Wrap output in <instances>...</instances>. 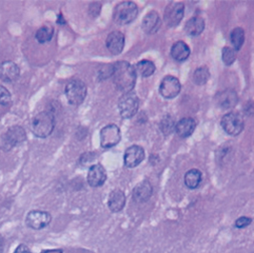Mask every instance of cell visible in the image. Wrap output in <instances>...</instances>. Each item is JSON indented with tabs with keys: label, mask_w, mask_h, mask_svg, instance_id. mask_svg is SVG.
Here are the masks:
<instances>
[{
	"label": "cell",
	"mask_w": 254,
	"mask_h": 253,
	"mask_svg": "<svg viewBox=\"0 0 254 253\" xmlns=\"http://www.w3.org/2000/svg\"><path fill=\"white\" fill-rule=\"evenodd\" d=\"M116 87L124 94L132 92L136 84L137 74L134 67L127 61H119L114 65L113 75Z\"/></svg>",
	"instance_id": "obj_1"
},
{
	"label": "cell",
	"mask_w": 254,
	"mask_h": 253,
	"mask_svg": "<svg viewBox=\"0 0 254 253\" xmlns=\"http://www.w3.org/2000/svg\"><path fill=\"white\" fill-rule=\"evenodd\" d=\"M55 128V117L49 111H43L37 114L30 125L31 132L37 138L49 137Z\"/></svg>",
	"instance_id": "obj_2"
},
{
	"label": "cell",
	"mask_w": 254,
	"mask_h": 253,
	"mask_svg": "<svg viewBox=\"0 0 254 253\" xmlns=\"http://www.w3.org/2000/svg\"><path fill=\"white\" fill-rule=\"evenodd\" d=\"M138 13L139 9L135 2L124 1L116 6L114 11V20L117 24L127 25L137 18Z\"/></svg>",
	"instance_id": "obj_3"
},
{
	"label": "cell",
	"mask_w": 254,
	"mask_h": 253,
	"mask_svg": "<svg viewBox=\"0 0 254 253\" xmlns=\"http://www.w3.org/2000/svg\"><path fill=\"white\" fill-rule=\"evenodd\" d=\"M65 95L71 105L78 106L84 102L87 96V87L83 81L74 79L66 85Z\"/></svg>",
	"instance_id": "obj_4"
},
{
	"label": "cell",
	"mask_w": 254,
	"mask_h": 253,
	"mask_svg": "<svg viewBox=\"0 0 254 253\" xmlns=\"http://www.w3.org/2000/svg\"><path fill=\"white\" fill-rule=\"evenodd\" d=\"M140 100L136 93L129 92L125 93L119 100L120 114L125 119H130L134 117L139 110Z\"/></svg>",
	"instance_id": "obj_5"
},
{
	"label": "cell",
	"mask_w": 254,
	"mask_h": 253,
	"mask_svg": "<svg viewBox=\"0 0 254 253\" xmlns=\"http://www.w3.org/2000/svg\"><path fill=\"white\" fill-rule=\"evenodd\" d=\"M26 140V133L20 126H13L1 137V148L4 151H10L12 148L20 145Z\"/></svg>",
	"instance_id": "obj_6"
},
{
	"label": "cell",
	"mask_w": 254,
	"mask_h": 253,
	"mask_svg": "<svg viewBox=\"0 0 254 253\" xmlns=\"http://www.w3.org/2000/svg\"><path fill=\"white\" fill-rule=\"evenodd\" d=\"M221 126L226 134L237 136L244 129V121L240 114L231 112L222 117Z\"/></svg>",
	"instance_id": "obj_7"
},
{
	"label": "cell",
	"mask_w": 254,
	"mask_h": 253,
	"mask_svg": "<svg viewBox=\"0 0 254 253\" xmlns=\"http://www.w3.org/2000/svg\"><path fill=\"white\" fill-rule=\"evenodd\" d=\"M101 146L104 149H110L119 144L121 140V132L119 126L114 124H110L101 130L100 132Z\"/></svg>",
	"instance_id": "obj_8"
},
{
	"label": "cell",
	"mask_w": 254,
	"mask_h": 253,
	"mask_svg": "<svg viewBox=\"0 0 254 253\" xmlns=\"http://www.w3.org/2000/svg\"><path fill=\"white\" fill-rule=\"evenodd\" d=\"M51 214L43 210H31L25 219L26 225L32 229L40 230L48 226L51 222Z\"/></svg>",
	"instance_id": "obj_9"
},
{
	"label": "cell",
	"mask_w": 254,
	"mask_h": 253,
	"mask_svg": "<svg viewBox=\"0 0 254 253\" xmlns=\"http://www.w3.org/2000/svg\"><path fill=\"white\" fill-rule=\"evenodd\" d=\"M185 14V5L181 2H172L170 3L165 11V21L168 26L175 27L177 26Z\"/></svg>",
	"instance_id": "obj_10"
},
{
	"label": "cell",
	"mask_w": 254,
	"mask_h": 253,
	"mask_svg": "<svg viewBox=\"0 0 254 253\" xmlns=\"http://www.w3.org/2000/svg\"><path fill=\"white\" fill-rule=\"evenodd\" d=\"M182 86L178 78L167 76L163 79L160 85V94L166 99H174L181 92Z\"/></svg>",
	"instance_id": "obj_11"
},
{
	"label": "cell",
	"mask_w": 254,
	"mask_h": 253,
	"mask_svg": "<svg viewBox=\"0 0 254 253\" xmlns=\"http://www.w3.org/2000/svg\"><path fill=\"white\" fill-rule=\"evenodd\" d=\"M145 159V151L142 147L134 145L126 150L124 163L127 168H136Z\"/></svg>",
	"instance_id": "obj_12"
},
{
	"label": "cell",
	"mask_w": 254,
	"mask_h": 253,
	"mask_svg": "<svg viewBox=\"0 0 254 253\" xmlns=\"http://www.w3.org/2000/svg\"><path fill=\"white\" fill-rule=\"evenodd\" d=\"M20 75V68L12 61H4L0 64V80L6 83L16 81Z\"/></svg>",
	"instance_id": "obj_13"
},
{
	"label": "cell",
	"mask_w": 254,
	"mask_h": 253,
	"mask_svg": "<svg viewBox=\"0 0 254 253\" xmlns=\"http://www.w3.org/2000/svg\"><path fill=\"white\" fill-rule=\"evenodd\" d=\"M107 180V173L104 167L100 164L94 165L89 169L87 181L92 188L102 187Z\"/></svg>",
	"instance_id": "obj_14"
},
{
	"label": "cell",
	"mask_w": 254,
	"mask_h": 253,
	"mask_svg": "<svg viewBox=\"0 0 254 253\" xmlns=\"http://www.w3.org/2000/svg\"><path fill=\"white\" fill-rule=\"evenodd\" d=\"M106 46L108 50L114 54L119 55L125 46V36L120 31H114L110 33L106 40Z\"/></svg>",
	"instance_id": "obj_15"
},
{
	"label": "cell",
	"mask_w": 254,
	"mask_h": 253,
	"mask_svg": "<svg viewBox=\"0 0 254 253\" xmlns=\"http://www.w3.org/2000/svg\"><path fill=\"white\" fill-rule=\"evenodd\" d=\"M153 194V187L149 181L138 184L133 190V198L137 203L147 202Z\"/></svg>",
	"instance_id": "obj_16"
},
{
	"label": "cell",
	"mask_w": 254,
	"mask_h": 253,
	"mask_svg": "<svg viewBox=\"0 0 254 253\" xmlns=\"http://www.w3.org/2000/svg\"><path fill=\"white\" fill-rule=\"evenodd\" d=\"M196 128V123L192 118H184L176 124V132L181 138H188L191 136Z\"/></svg>",
	"instance_id": "obj_17"
},
{
	"label": "cell",
	"mask_w": 254,
	"mask_h": 253,
	"mask_svg": "<svg viewBox=\"0 0 254 253\" xmlns=\"http://www.w3.org/2000/svg\"><path fill=\"white\" fill-rule=\"evenodd\" d=\"M161 24L162 21L159 14L155 11H152L144 17L142 27L147 34H155L159 31Z\"/></svg>",
	"instance_id": "obj_18"
},
{
	"label": "cell",
	"mask_w": 254,
	"mask_h": 253,
	"mask_svg": "<svg viewBox=\"0 0 254 253\" xmlns=\"http://www.w3.org/2000/svg\"><path fill=\"white\" fill-rule=\"evenodd\" d=\"M126 204L125 192L121 190H114L108 199V206L112 212H120Z\"/></svg>",
	"instance_id": "obj_19"
},
{
	"label": "cell",
	"mask_w": 254,
	"mask_h": 253,
	"mask_svg": "<svg viewBox=\"0 0 254 253\" xmlns=\"http://www.w3.org/2000/svg\"><path fill=\"white\" fill-rule=\"evenodd\" d=\"M238 102V97L235 91L225 90L217 95L218 106L222 109H231L236 106Z\"/></svg>",
	"instance_id": "obj_20"
},
{
	"label": "cell",
	"mask_w": 254,
	"mask_h": 253,
	"mask_svg": "<svg viewBox=\"0 0 254 253\" xmlns=\"http://www.w3.org/2000/svg\"><path fill=\"white\" fill-rule=\"evenodd\" d=\"M171 54L175 60L179 62H183L190 57V50L187 43H185L184 41H178L173 45Z\"/></svg>",
	"instance_id": "obj_21"
},
{
	"label": "cell",
	"mask_w": 254,
	"mask_h": 253,
	"mask_svg": "<svg viewBox=\"0 0 254 253\" xmlns=\"http://www.w3.org/2000/svg\"><path fill=\"white\" fill-rule=\"evenodd\" d=\"M204 20L201 17H192L186 24V32L190 36H198L204 30Z\"/></svg>",
	"instance_id": "obj_22"
},
{
	"label": "cell",
	"mask_w": 254,
	"mask_h": 253,
	"mask_svg": "<svg viewBox=\"0 0 254 253\" xmlns=\"http://www.w3.org/2000/svg\"><path fill=\"white\" fill-rule=\"evenodd\" d=\"M135 71H136V74L140 75L141 77L147 78L152 76L155 73L156 66L150 60H142L136 64Z\"/></svg>",
	"instance_id": "obj_23"
},
{
	"label": "cell",
	"mask_w": 254,
	"mask_h": 253,
	"mask_svg": "<svg viewBox=\"0 0 254 253\" xmlns=\"http://www.w3.org/2000/svg\"><path fill=\"white\" fill-rule=\"evenodd\" d=\"M201 179H202V175H201V172L196 170V169H192V170H190L186 176H185V184L186 186L190 189V190H194L196 189L200 182H201Z\"/></svg>",
	"instance_id": "obj_24"
},
{
	"label": "cell",
	"mask_w": 254,
	"mask_h": 253,
	"mask_svg": "<svg viewBox=\"0 0 254 253\" xmlns=\"http://www.w3.org/2000/svg\"><path fill=\"white\" fill-rule=\"evenodd\" d=\"M53 35H54V28L50 25H44L37 30L35 37L39 43L44 44L49 42L52 39Z\"/></svg>",
	"instance_id": "obj_25"
},
{
	"label": "cell",
	"mask_w": 254,
	"mask_h": 253,
	"mask_svg": "<svg viewBox=\"0 0 254 253\" xmlns=\"http://www.w3.org/2000/svg\"><path fill=\"white\" fill-rule=\"evenodd\" d=\"M230 41L234 46V50H240L244 43V31L242 28H235L230 34Z\"/></svg>",
	"instance_id": "obj_26"
},
{
	"label": "cell",
	"mask_w": 254,
	"mask_h": 253,
	"mask_svg": "<svg viewBox=\"0 0 254 253\" xmlns=\"http://www.w3.org/2000/svg\"><path fill=\"white\" fill-rule=\"evenodd\" d=\"M209 78V71L206 67H200L193 74V81L197 85H203Z\"/></svg>",
	"instance_id": "obj_27"
},
{
	"label": "cell",
	"mask_w": 254,
	"mask_h": 253,
	"mask_svg": "<svg viewBox=\"0 0 254 253\" xmlns=\"http://www.w3.org/2000/svg\"><path fill=\"white\" fill-rule=\"evenodd\" d=\"M160 126H161L162 132H163L165 135H170V134L174 131L176 125H175L174 120H173L170 116H167V117H165V118L162 120Z\"/></svg>",
	"instance_id": "obj_28"
},
{
	"label": "cell",
	"mask_w": 254,
	"mask_h": 253,
	"mask_svg": "<svg viewBox=\"0 0 254 253\" xmlns=\"http://www.w3.org/2000/svg\"><path fill=\"white\" fill-rule=\"evenodd\" d=\"M236 59V53L235 50L230 48V47H225L222 50V60L224 62L225 65L229 66L231 64H233V62Z\"/></svg>",
	"instance_id": "obj_29"
},
{
	"label": "cell",
	"mask_w": 254,
	"mask_h": 253,
	"mask_svg": "<svg viewBox=\"0 0 254 253\" xmlns=\"http://www.w3.org/2000/svg\"><path fill=\"white\" fill-rule=\"evenodd\" d=\"M11 102V95L9 93V91L0 85V105L2 106H7L9 105Z\"/></svg>",
	"instance_id": "obj_30"
},
{
	"label": "cell",
	"mask_w": 254,
	"mask_h": 253,
	"mask_svg": "<svg viewBox=\"0 0 254 253\" xmlns=\"http://www.w3.org/2000/svg\"><path fill=\"white\" fill-rule=\"evenodd\" d=\"M252 222V219L250 217H247V216H241L239 217L238 219H236L235 221V227L236 228H244V227H247L249 224H251Z\"/></svg>",
	"instance_id": "obj_31"
},
{
	"label": "cell",
	"mask_w": 254,
	"mask_h": 253,
	"mask_svg": "<svg viewBox=\"0 0 254 253\" xmlns=\"http://www.w3.org/2000/svg\"><path fill=\"white\" fill-rule=\"evenodd\" d=\"M14 253H32V252L30 251V249H29L26 245L20 244V245L15 249Z\"/></svg>",
	"instance_id": "obj_32"
},
{
	"label": "cell",
	"mask_w": 254,
	"mask_h": 253,
	"mask_svg": "<svg viewBox=\"0 0 254 253\" xmlns=\"http://www.w3.org/2000/svg\"><path fill=\"white\" fill-rule=\"evenodd\" d=\"M41 253H63L62 249H49V250H43Z\"/></svg>",
	"instance_id": "obj_33"
},
{
	"label": "cell",
	"mask_w": 254,
	"mask_h": 253,
	"mask_svg": "<svg viewBox=\"0 0 254 253\" xmlns=\"http://www.w3.org/2000/svg\"><path fill=\"white\" fill-rule=\"evenodd\" d=\"M2 250H3V239L1 236H0V253H2Z\"/></svg>",
	"instance_id": "obj_34"
},
{
	"label": "cell",
	"mask_w": 254,
	"mask_h": 253,
	"mask_svg": "<svg viewBox=\"0 0 254 253\" xmlns=\"http://www.w3.org/2000/svg\"><path fill=\"white\" fill-rule=\"evenodd\" d=\"M58 23H59V24H65V20L62 19V15H61V14H60L59 17H58Z\"/></svg>",
	"instance_id": "obj_35"
}]
</instances>
